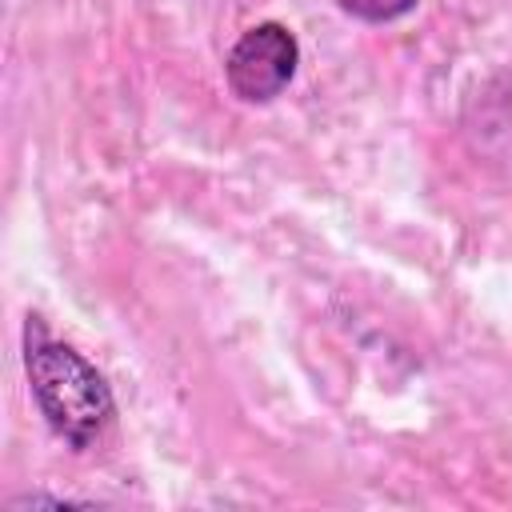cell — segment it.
<instances>
[{
  "mask_svg": "<svg viewBox=\"0 0 512 512\" xmlns=\"http://www.w3.org/2000/svg\"><path fill=\"white\" fill-rule=\"evenodd\" d=\"M28 380L32 396L72 448H88L112 424V392L104 376L60 340H28Z\"/></svg>",
  "mask_w": 512,
  "mask_h": 512,
  "instance_id": "obj_1",
  "label": "cell"
},
{
  "mask_svg": "<svg viewBox=\"0 0 512 512\" xmlns=\"http://www.w3.org/2000/svg\"><path fill=\"white\" fill-rule=\"evenodd\" d=\"M296 64H300V44L296 36L284 28V24H256L248 28L228 60H224V76H228V88L248 100V104H264V100H276L292 76H296Z\"/></svg>",
  "mask_w": 512,
  "mask_h": 512,
  "instance_id": "obj_2",
  "label": "cell"
},
{
  "mask_svg": "<svg viewBox=\"0 0 512 512\" xmlns=\"http://www.w3.org/2000/svg\"><path fill=\"white\" fill-rule=\"evenodd\" d=\"M348 16L356 20H368V24H388V20H400L416 8V0H336Z\"/></svg>",
  "mask_w": 512,
  "mask_h": 512,
  "instance_id": "obj_3",
  "label": "cell"
}]
</instances>
